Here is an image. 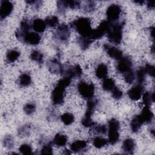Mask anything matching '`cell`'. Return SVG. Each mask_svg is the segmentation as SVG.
Masks as SVG:
<instances>
[{"instance_id":"cell-24","label":"cell","mask_w":155,"mask_h":155,"mask_svg":"<svg viewBox=\"0 0 155 155\" xmlns=\"http://www.w3.org/2000/svg\"><path fill=\"white\" fill-rule=\"evenodd\" d=\"M20 56V52L16 49L9 50L6 53V60L8 63L15 62Z\"/></svg>"},{"instance_id":"cell-15","label":"cell","mask_w":155,"mask_h":155,"mask_svg":"<svg viewBox=\"0 0 155 155\" xmlns=\"http://www.w3.org/2000/svg\"><path fill=\"white\" fill-rule=\"evenodd\" d=\"M48 70L51 73L62 74L64 69V66L56 59L50 60L47 63Z\"/></svg>"},{"instance_id":"cell-40","label":"cell","mask_w":155,"mask_h":155,"mask_svg":"<svg viewBox=\"0 0 155 155\" xmlns=\"http://www.w3.org/2000/svg\"><path fill=\"white\" fill-rule=\"evenodd\" d=\"M81 124L85 127H91L95 124V122L92 120L91 116L84 115L81 120Z\"/></svg>"},{"instance_id":"cell-49","label":"cell","mask_w":155,"mask_h":155,"mask_svg":"<svg viewBox=\"0 0 155 155\" xmlns=\"http://www.w3.org/2000/svg\"><path fill=\"white\" fill-rule=\"evenodd\" d=\"M147 8L149 9L153 8L154 7V1H148L147 3Z\"/></svg>"},{"instance_id":"cell-7","label":"cell","mask_w":155,"mask_h":155,"mask_svg":"<svg viewBox=\"0 0 155 155\" xmlns=\"http://www.w3.org/2000/svg\"><path fill=\"white\" fill-rule=\"evenodd\" d=\"M64 77L70 78H80L82 74V70L81 66L78 64L74 65H68L65 68L64 67L62 73Z\"/></svg>"},{"instance_id":"cell-17","label":"cell","mask_w":155,"mask_h":155,"mask_svg":"<svg viewBox=\"0 0 155 155\" xmlns=\"http://www.w3.org/2000/svg\"><path fill=\"white\" fill-rule=\"evenodd\" d=\"M136 147L134 140L131 138L126 139L122 143V148L123 151L127 154H133Z\"/></svg>"},{"instance_id":"cell-43","label":"cell","mask_w":155,"mask_h":155,"mask_svg":"<svg viewBox=\"0 0 155 155\" xmlns=\"http://www.w3.org/2000/svg\"><path fill=\"white\" fill-rule=\"evenodd\" d=\"M41 154H53V148L52 146L50 143H47L44 145L41 150Z\"/></svg>"},{"instance_id":"cell-11","label":"cell","mask_w":155,"mask_h":155,"mask_svg":"<svg viewBox=\"0 0 155 155\" xmlns=\"http://www.w3.org/2000/svg\"><path fill=\"white\" fill-rule=\"evenodd\" d=\"M132 62L130 58L128 57H122L119 60L116 65V69L118 72L125 74L131 70Z\"/></svg>"},{"instance_id":"cell-16","label":"cell","mask_w":155,"mask_h":155,"mask_svg":"<svg viewBox=\"0 0 155 155\" xmlns=\"http://www.w3.org/2000/svg\"><path fill=\"white\" fill-rule=\"evenodd\" d=\"M104 48L106 51V53H107V54L110 58L114 59L119 60L120 58L123 57L122 51L115 47L110 46L107 44H105L104 45Z\"/></svg>"},{"instance_id":"cell-25","label":"cell","mask_w":155,"mask_h":155,"mask_svg":"<svg viewBox=\"0 0 155 155\" xmlns=\"http://www.w3.org/2000/svg\"><path fill=\"white\" fill-rule=\"evenodd\" d=\"M97 101L95 99L91 98L90 99H88L87 103V110L85 115L91 116L97 105Z\"/></svg>"},{"instance_id":"cell-37","label":"cell","mask_w":155,"mask_h":155,"mask_svg":"<svg viewBox=\"0 0 155 155\" xmlns=\"http://www.w3.org/2000/svg\"><path fill=\"white\" fill-rule=\"evenodd\" d=\"M124 80L126 82V83L132 84L135 79L136 75H135L134 71L131 69V70H130L128 72L124 74Z\"/></svg>"},{"instance_id":"cell-35","label":"cell","mask_w":155,"mask_h":155,"mask_svg":"<svg viewBox=\"0 0 155 155\" xmlns=\"http://www.w3.org/2000/svg\"><path fill=\"white\" fill-rule=\"evenodd\" d=\"M30 58L31 60L39 64H42L43 62V55L39 51H32L30 54Z\"/></svg>"},{"instance_id":"cell-34","label":"cell","mask_w":155,"mask_h":155,"mask_svg":"<svg viewBox=\"0 0 155 155\" xmlns=\"http://www.w3.org/2000/svg\"><path fill=\"white\" fill-rule=\"evenodd\" d=\"M45 24L50 27H54L59 23V19L56 16H48L45 18Z\"/></svg>"},{"instance_id":"cell-52","label":"cell","mask_w":155,"mask_h":155,"mask_svg":"<svg viewBox=\"0 0 155 155\" xmlns=\"http://www.w3.org/2000/svg\"><path fill=\"white\" fill-rule=\"evenodd\" d=\"M134 2L135 3H138V4L141 5V4H142L144 2V1H134Z\"/></svg>"},{"instance_id":"cell-53","label":"cell","mask_w":155,"mask_h":155,"mask_svg":"<svg viewBox=\"0 0 155 155\" xmlns=\"http://www.w3.org/2000/svg\"><path fill=\"white\" fill-rule=\"evenodd\" d=\"M154 44L152 45V47H151V51H152V53H154Z\"/></svg>"},{"instance_id":"cell-51","label":"cell","mask_w":155,"mask_h":155,"mask_svg":"<svg viewBox=\"0 0 155 155\" xmlns=\"http://www.w3.org/2000/svg\"><path fill=\"white\" fill-rule=\"evenodd\" d=\"M62 153H63L64 154H71V152H70V151H68V150H67V149H65Z\"/></svg>"},{"instance_id":"cell-22","label":"cell","mask_w":155,"mask_h":155,"mask_svg":"<svg viewBox=\"0 0 155 155\" xmlns=\"http://www.w3.org/2000/svg\"><path fill=\"white\" fill-rule=\"evenodd\" d=\"M108 74V67L104 64L98 65L95 70L96 76L99 79H104Z\"/></svg>"},{"instance_id":"cell-4","label":"cell","mask_w":155,"mask_h":155,"mask_svg":"<svg viewBox=\"0 0 155 155\" xmlns=\"http://www.w3.org/2000/svg\"><path fill=\"white\" fill-rule=\"evenodd\" d=\"M119 122L114 118L111 119L108 122V142L114 145L119 140Z\"/></svg>"},{"instance_id":"cell-29","label":"cell","mask_w":155,"mask_h":155,"mask_svg":"<svg viewBox=\"0 0 155 155\" xmlns=\"http://www.w3.org/2000/svg\"><path fill=\"white\" fill-rule=\"evenodd\" d=\"M61 121L66 125L71 124L74 120V115L70 113H65L61 116Z\"/></svg>"},{"instance_id":"cell-38","label":"cell","mask_w":155,"mask_h":155,"mask_svg":"<svg viewBox=\"0 0 155 155\" xmlns=\"http://www.w3.org/2000/svg\"><path fill=\"white\" fill-rule=\"evenodd\" d=\"M23 110H24V111L25 114H27L28 115H30V114H31L32 113H33L35 111L36 105L34 103H31V102L27 103L24 106Z\"/></svg>"},{"instance_id":"cell-44","label":"cell","mask_w":155,"mask_h":155,"mask_svg":"<svg viewBox=\"0 0 155 155\" xmlns=\"http://www.w3.org/2000/svg\"><path fill=\"white\" fill-rule=\"evenodd\" d=\"M122 95H123L122 91L116 87H115L111 90V96L114 99H116V100L120 99L122 97Z\"/></svg>"},{"instance_id":"cell-1","label":"cell","mask_w":155,"mask_h":155,"mask_svg":"<svg viewBox=\"0 0 155 155\" xmlns=\"http://www.w3.org/2000/svg\"><path fill=\"white\" fill-rule=\"evenodd\" d=\"M70 83L71 79L65 77H63L58 82L51 94V101L54 105H61L64 102L65 89Z\"/></svg>"},{"instance_id":"cell-42","label":"cell","mask_w":155,"mask_h":155,"mask_svg":"<svg viewBox=\"0 0 155 155\" xmlns=\"http://www.w3.org/2000/svg\"><path fill=\"white\" fill-rule=\"evenodd\" d=\"M95 2L93 1H88L85 2L83 6V8L86 12H91L95 8Z\"/></svg>"},{"instance_id":"cell-14","label":"cell","mask_w":155,"mask_h":155,"mask_svg":"<svg viewBox=\"0 0 155 155\" xmlns=\"http://www.w3.org/2000/svg\"><path fill=\"white\" fill-rule=\"evenodd\" d=\"M41 39V36L38 33L30 31L24 36L21 42L29 45H36L40 42Z\"/></svg>"},{"instance_id":"cell-23","label":"cell","mask_w":155,"mask_h":155,"mask_svg":"<svg viewBox=\"0 0 155 155\" xmlns=\"http://www.w3.org/2000/svg\"><path fill=\"white\" fill-rule=\"evenodd\" d=\"M67 142V137L65 135L58 133L55 135L53 140V143L55 145L58 147H63L66 145Z\"/></svg>"},{"instance_id":"cell-2","label":"cell","mask_w":155,"mask_h":155,"mask_svg":"<svg viewBox=\"0 0 155 155\" xmlns=\"http://www.w3.org/2000/svg\"><path fill=\"white\" fill-rule=\"evenodd\" d=\"M124 23L121 22H110L109 29L107 33L108 41L114 44H119L122 39V30Z\"/></svg>"},{"instance_id":"cell-28","label":"cell","mask_w":155,"mask_h":155,"mask_svg":"<svg viewBox=\"0 0 155 155\" xmlns=\"http://www.w3.org/2000/svg\"><path fill=\"white\" fill-rule=\"evenodd\" d=\"M102 88L105 91H111L115 87L114 81L111 78H105L102 82Z\"/></svg>"},{"instance_id":"cell-26","label":"cell","mask_w":155,"mask_h":155,"mask_svg":"<svg viewBox=\"0 0 155 155\" xmlns=\"http://www.w3.org/2000/svg\"><path fill=\"white\" fill-rule=\"evenodd\" d=\"M31 82V76L27 73H23L20 75L18 79V83L20 86L25 87L30 85Z\"/></svg>"},{"instance_id":"cell-32","label":"cell","mask_w":155,"mask_h":155,"mask_svg":"<svg viewBox=\"0 0 155 155\" xmlns=\"http://www.w3.org/2000/svg\"><path fill=\"white\" fill-rule=\"evenodd\" d=\"M107 143H108V140H107L105 138L99 137V136L94 137V139H93V141L94 147L97 148H101L104 147L105 145H106L107 144Z\"/></svg>"},{"instance_id":"cell-36","label":"cell","mask_w":155,"mask_h":155,"mask_svg":"<svg viewBox=\"0 0 155 155\" xmlns=\"http://www.w3.org/2000/svg\"><path fill=\"white\" fill-rule=\"evenodd\" d=\"M14 143H15L14 140L12 136L6 135L4 136L3 140H2V143L5 147H6L8 149H11L13 147Z\"/></svg>"},{"instance_id":"cell-19","label":"cell","mask_w":155,"mask_h":155,"mask_svg":"<svg viewBox=\"0 0 155 155\" xmlns=\"http://www.w3.org/2000/svg\"><path fill=\"white\" fill-rule=\"evenodd\" d=\"M87 147V143L85 140H78L72 142L70 145V149L75 153H79L84 151Z\"/></svg>"},{"instance_id":"cell-46","label":"cell","mask_w":155,"mask_h":155,"mask_svg":"<svg viewBox=\"0 0 155 155\" xmlns=\"http://www.w3.org/2000/svg\"><path fill=\"white\" fill-rule=\"evenodd\" d=\"M67 4L68 8L71 9H76L79 8L81 5V2L78 1H67Z\"/></svg>"},{"instance_id":"cell-13","label":"cell","mask_w":155,"mask_h":155,"mask_svg":"<svg viewBox=\"0 0 155 155\" xmlns=\"http://www.w3.org/2000/svg\"><path fill=\"white\" fill-rule=\"evenodd\" d=\"M13 8V4L7 0H1L0 6V18L2 20L12 13Z\"/></svg>"},{"instance_id":"cell-48","label":"cell","mask_w":155,"mask_h":155,"mask_svg":"<svg viewBox=\"0 0 155 155\" xmlns=\"http://www.w3.org/2000/svg\"><path fill=\"white\" fill-rule=\"evenodd\" d=\"M26 2L28 4L33 5L35 7V8H39V7L41 5V1H26Z\"/></svg>"},{"instance_id":"cell-8","label":"cell","mask_w":155,"mask_h":155,"mask_svg":"<svg viewBox=\"0 0 155 155\" xmlns=\"http://www.w3.org/2000/svg\"><path fill=\"white\" fill-rule=\"evenodd\" d=\"M121 13L120 7L118 4H111L107 9L106 15L107 21L110 22H116L119 18Z\"/></svg>"},{"instance_id":"cell-6","label":"cell","mask_w":155,"mask_h":155,"mask_svg":"<svg viewBox=\"0 0 155 155\" xmlns=\"http://www.w3.org/2000/svg\"><path fill=\"white\" fill-rule=\"evenodd\" d=\"M78 90L81 96L86 99L93 98L94 94V86L93 84H88L84 81H81L78 84Z\"/></svg>"},{"instance_id":"cell-30","label":"cell","mask_w":155,"mask_h":155,"mask_svg":"<svg viewBox=\"0 0 155 155\" xmlns=\"http://www.w3.org/2000/svg\"><path fill=\"white\" fill-rule=\"evenodd\" d=\"M92 41L88 37H82L80 36L78 39V42L82 50L87 49L90 44L92 43Z\"/></svg>"},{"instance_id":"cell-47","label":"cell","mask_w":155,"mask_h":155,"mask_svg":"<svg viewBox=\"0 0 155 155\" xmlns=\"http://www.w3.org/2000/svg\"><path fill=\"white\" fill-rule=\"evenodd\" d=\"M147 74H148L152 77L154 76V67L149 64H147L144 66Z\"/></svg>"},{"instance_id":"cell-10","label":"cell","mask_w":155,"mask_h":155,"mask_svg":"<svg viewBox=\"0 0 155 155\" xmlns=\"http://www.w3.org/2000/svg\"><path fill=\"white\" fill-rule=\"evenodd\" d=\"M70 34V30L68 26L65 24H62L58 26L54 37L59 41L66 42L69 38Z\"/></svg>"},{"instance_id":"cell-39","label":"cell","mask_w":155,"mask_h":155,"mask_svg":"<svg viewBox=\"0 0 155 155\" xmlns=\"http://www.w3.org/2000/svg\"><path fill=\"white\" fill-rule=\"evenodd\" d=\"M19 151L21 152L22 154H32V148L29 144L24 143L21 145V147L19 148Z\"/></svg>"},{"instance_id":"cell-31","label":"cell","mask_w":155,"mask_h":155,"mask_svg":"<svg viewBox=\"0 0 155 155\" xmlns=\"http://www.w3.org/2000/svg\"><path fill=\"white\" fill-rule=\"evenodd\" d=\"M91 127H92V129H91L92 132L97 134H104L106 133L107 130L105 125H99V124H96V123Z\"/></svg>"},{"instance_id":"cell-20","label":"cell","mask_w":155,"mask_h":155,"mask_svg":"<svg viewBox=\"0 0 155 155\" xmlns=\"http://www.w3.org/2000/svg\"><path fill=\"white\" fill-rule=\"evenodd\" d=\"M46 25L45 22L39 18L34 19L31 22V27L36 33H42L44 31Z\"/></svg>"},{"instance_id":"cell-9","label":"cell","mask_w":155,"mask_h":155,"mask_svg":"<svg viewBox=\"0 0 155 155\" xmlns=\"http://www.w3.org/2000/svg\"><path fill=\"white\" fill-rule=\"evenodd\" d=\"M31 28H32L31 23L27 19H23L19 24V27L15 32L16 38L21 42L24 36L30 31Z\"/></svg>"},{"instance_id":"cell-3","label":"cell","mask_w":155,"mask_h":155,"mask_svg":"<svg viewBox=\"0 0 155 155\" xmlns=\"http://www.w3.org/2000/svg\"><path fill=\"white\" fill-rule=\"evenodd\" d=\"M71 27L74 28L82 37H88L92 28L91 21L87 18H79L71 23Z\"/></svg>"},{"instance_id":"cell-21","label":"cell","mask_w":155,"mask_h":155,"mask_svg":"<svg viewBox=\"0 0 155 155\" xmlns=\"http://www.w3.org/2000/svg\"><path fill=\"white\" fill-rule=\"evenodd\" d=\"M143 124L140 115H136L130 122V128L133 133L137 132Z\"/></svg>"},{"instance_id":"cell-27","label":"cell","mask_w":155,"mask_h":155,"mask_svg":"<svg viewBox=\"0 0 155 155\" xmlns=\"http://www.w3.org/2000/svg\"><path fill=\"white\" fill-rule=\"evenodd\" d=\"M142 100L145 106H148L154 101V93L149 91L145 92L142 94Z\"/></svg>"},{"instance_id":"cell-50","label":"cell","mask_w":155,"mask_h":155,"mask_svg":"<svg viewBox=\"0 0 155 155\" xmlns=\"http://www.w3.org/2000/svg\"><path fill=\"white\" fill-rule=\"evenodd\" d=\"M150 35H151V38H153V39H154V27H151V28H150Z\"/></svg>"},{"instance_id":"cell-5","label":"cell","mask_w":155,"mask_h":155,"mask_svg":"<svg viewBox=\"0 0 155 155\" xmlns=\"http://www.w3.org/2000/svg\"><path fill=\"white\" fill-rule=\"evenodd\" d=\"M110 22L107 20L102 21L96 29L91 30L88 38L92 41L95 39H101L105 33H107L110 27Z\"/></svg>"},{"instance_id":"cell-41","label":"cell","mask_w":155,"mask_h":155,"mask_svg":"<svg viewBox=\"0 0 155 155\" xmlns=\"http://www.w3.org/2000/svg\"><path fill=\"white\" fill-rule=\"evenodd\" d=\"M31 127L29 125H25L21 127L18 130V134L21 136H28L30 135Z\"/></svg>"},{"instance_id":"cell-18","label":"cell","mask_w":155,"mask_h":155,"mask_svg":"<svg viewBox=\"0 0 155 155\" xmlns=\"http://www.w3.org/2000/svg\"><path fill=\"white\" fill-rule=\"evenodd\" d=\"M143 123H150L153 119L154 115L150 108V107L145 106L142 109L141 113L139 114Z\"/></svg>"},{"instance_id":"cell-33","label":"cell","mask_w":155,"mask_h":155,"mask_svg":"<svg viewBox=\"0 0 155 155\" xmlns=\"http://www.w3.org/2000/svg\"><path fill=\"white\" fill-rule=\"evenodd\" d=\"M146 74H147V73H146L145 70L144 68V67H141L137 70L136 78H137L138 84H143V83L145 79Z\"/></svg>"},{"instance_id":"cell-12","label":"cell","mask_w":155,"mask_h":155,"mask_svg":"<svg viewBox=\"0 0 155 155\" xmlns=\"http://www.w3.org/2000/svg\"><path fill=\"white\" fill-rule=\"evenodd\" d=\"M143 91V87L142 84L137 83L128 91V96L133 101H138L142 96Z\"/></svg>"},{"instance_id":"cell-45","label":"cell","mask_w":155,"mask_h":155,"mask_svg":"<svg viewBox=\"0 0 155 155\" xmlns=\"http://www.w3.org/2000/svg\"><path fill=\"white\" fill-rule=\"evenodd\" d=\"M58 10L59 13H63L68 8L67 1H58L57 2Z\"/></svg>"}]
</instances>
